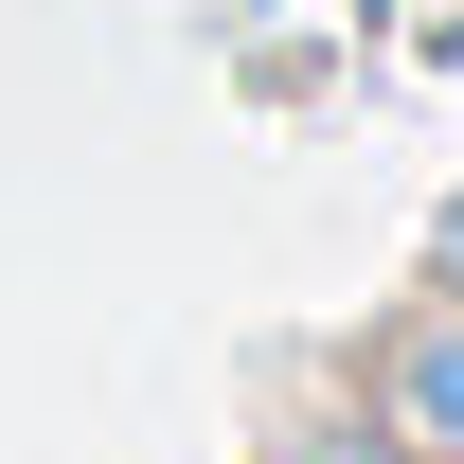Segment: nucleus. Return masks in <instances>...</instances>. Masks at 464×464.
<instances>
[{
    "instance_id": "f03ea898",
    "label": "nucleus",
    "mask_w": 464,
    "mask_h": 464,
    "mask_svg": "<svg viewBox=\"0 0 464 464\" xmlns=\"http://www.w3.org/2000/svg\"><path fill=\"white\" fill-rule=\"evenodd\" d=\"M429 268H447V286H464V215H447V250H429Z\"/></svg>"
},
{
    "instance_id": "f257e3e1",
    "label": "nucleus",
    "mask_w": 464,
    "mask_h": 464,
    "mask_svg": "<svg viewBox=\"0 0 464 464\" xmlns=\"http://www.w3.org/2000/svg\"><path fill=\"white\" fill-rule=\"evenodd\" d=\"M375 429L411 464H464V304H429L393 357H375Z\"/></svg>"
}]
</instances>
